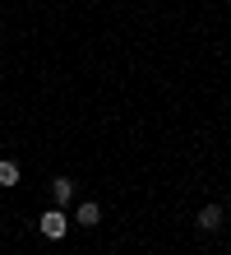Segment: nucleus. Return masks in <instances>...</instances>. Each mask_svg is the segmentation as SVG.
<instances>
[{
  "mask_svg": "<svg viewBox=\"0 0 231 255\" xmlns=\"http://www.w3.org/2000/svg\"><path fill=\"white\" fill-rule=\"evenodd\" d=\"M74 223H79V228H97V223H102V204H79V214H74Z\"/></svg>",
  "mask_w": 231,
  "mask_h": 255,
  "instance_id": "3",
  "label": "nucleus"
},
{
  "mask_svg": "<svg viewBox=\"0 0 231 255\" xmlns=\"http://www.w3.org/2000/svg\"><path fill=\"white\" fill-rule=\"evenodd\" d=\"M19 162H14V158H0V186H19Z\"/></svg>",
  "mask_w": 231,
  "mask_h": 255,
  "instance_id": "5",
  "label": "nucleus"
},
{
  "mask_svg": "<svg viewBox=\"0 0 231 255\" xmlns=\"http://www.w3.org/2000/svg\"><path fill=\"white\" fill-rule=\"evenodd\" d=\"M37 232L46 237V242H60V237L70 232V214H65V209H56V204H51V209H46V214L37 218Z\"/></svg>",
  "mask_w": 231,
  "mask_h": 255,
  "instance_id": "1",
  "label": "nucleus"
},
{
  "mask_svg": "<svg viewBox=\"0 0 231 255\" xmlns=\"http://www.w3.org/2000/svg\"><path fill=\"white\" fill-rule=\"evenodd\" d=\"M199 228H204V232L222 228V209H218V204H204V209H199Z\"/></svg>",
  "mask_w": 231,
  "mask_h": 255,
  "instance_id": "4",
  "label": "nucleus"
},
{
  "mask_svg": "<svg viewBox=\"0 0 231 255\" xmlns=\"http://www.w3.org/2000/svg\"><path fill=\"white\" fill-rule=\"evenodd\" d=\"M70 200H74V181H70V176H56V181H51V204L65 209Z\"/></svg>",
  "mask_w": 231,
  "mask_h": 255,
  "instance_id": "2",
  "label": "nucleus"
}]
</instances>
